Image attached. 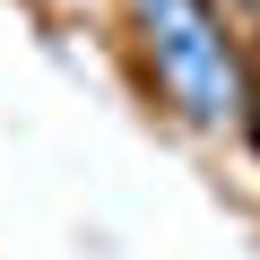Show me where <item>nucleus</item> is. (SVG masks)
Instances as JSON below:
<instances>
[{"label": "nucleus", "instance_id": "f257e3e1", "mask_svg": "<svg viewBox=\"0 0 260 260\" xmlns=\"http://www.w3.org/2000/svg\"><path fill=\"white\" fill-rule=\"evenodd\" d=\"M130 35H139V61L156 78V95L191 130H234L251 113L243 35L225 26L217 0H130Z\"/></svg>", "mask_w": 260, "mask_h": 260}]
</instances>
